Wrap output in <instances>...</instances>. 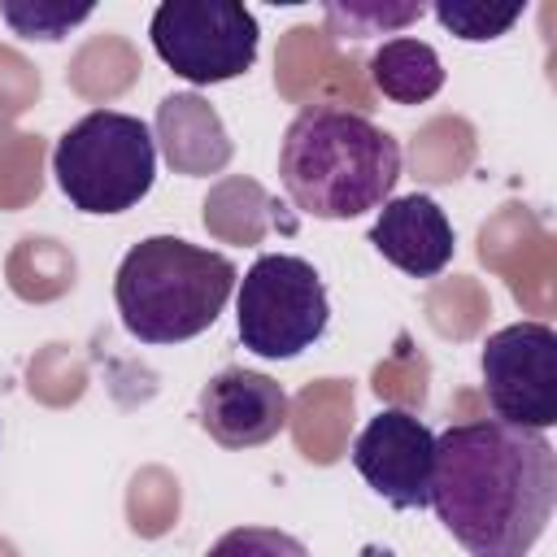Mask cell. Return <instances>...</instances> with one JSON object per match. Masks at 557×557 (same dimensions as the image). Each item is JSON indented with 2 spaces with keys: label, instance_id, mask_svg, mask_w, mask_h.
Returning a JSON list of instances; mask_svg holds the SVG:
<instances>
[{
  "label": "cell",
  "instance_id": "obj_1",
  "mask_svg": "<svg viewBox=\"0 0 557 557\" xmlns=\"http://www.w3.org/2000/svg\"><path fill=\"white\" fill-rule=\"evenodd\" d=\"M431 509L470 557H527L557 509V448L496 418L435 435Z\"/></svg>",
  "mask_w": 557,
  "mask_h": 557
},
{
  "label": "cell",
  "instance_id": "obj_2",
  "mask_svg": "<svg viewBox=\"0 0 557 557\" xmlns=\"http://www.w3.org/2000/svg\"><path fill=\"white\" fill-rule=\"evenodd\" d=\"M400 178V144L366 113L344 104H305L278 144V183L287 200L322 222H348L383 200Z\"/></svg>",
  "mask_w": 557,
  "mask_h": 557
},
{
  "label": "cell",
  "instance_id": "obj_3",
  "mask_svg": "<svg viewBox=\"0 0 557 557\" xmlns=\"http://www.w3.org/2000/svg\"><path fill=\"white\" fill-rule=\"evenodd\" d=\"M239 270L226 252L183 235H148L126 248L113 274V305L131 339L183 344L205 335L226 309Z\"/></svg>",
  "mask_w": 557,
  "mask_h": 557
},
{
  "label": "cell",
  "instance_id": "obj_4",
  "mask_svg": "<svg viewBox=\"0 0 557 557\" xmlns=\"http://www.w3.org/2000/svg\"><path fill=\"white\" fill-rule=\"evenodd\" d=\"M52 174L78 213H126L152 191L157 139L135 113L91 109L57 139Z\"/></svg>",
  "mask_w": 557,
  "mask_h": 557
},
{
  "label": "cell",
  "instance_id": "obj_5",
  "mask_svg": "<svg viewBox=\"0 0 557 557\" xmlns=\"http://www.w3.org/2000/svg\"><path fill=\"white\" fill-rule=\"evenodd\" d=\"M331 326L322 274L292 252H261L235 292L239 344L265 361H292Z\"/></svg>",
  "mask_w": 557,
  "mask_h": 557
},
{
  "label": "cell",
  "instance_id": "obj_6",
  "mask_svg": "<svg viewBox=\"0 0 557 557\" xmlns=\"http://www.w3.org/2000/svg\"><path fill=\"white\" fill-rule=\"evenodd\" d=\"M152 52L187 83L213 87L252 70L261 26L235 0H165L148 22Z\"/></svg>",
  "mask_w": 557,
  "mask_h": 557
},
{
  "label": "cell",
  "instance_id": "obj_7",
  "mask_svg": "<svg viewBox=\"0 0 557 557\" xmlns=\"http://www.w3.org/2000/svg\"><path fill=\"white\" fill-rule=\"evenodd\" d=\"M483 396L496 422L548 431L557 422V331L548 322H509L483 339Z\"/></svg>",
  "mask_w": 557,
  "mask_h": 557
},
{
  "label": "cell",
  "instance_id": "obj_8",
  "mask_svg": "<svg viewBox=\"0 0 557 557\" xmlns=\"http://www.w3.org/2000/svg\"><path fill=\"white\" fill-rule=\"evenodd\" d=\"M352 466L374 496L392 509H426L431 505V470H435V431L400 409L383 405L352 440Z\"/></svg>",
  "mask_w": 557,
  "mask_h": 557
},
{
  "label": "cell",
  "instance_id": "obj_9",
  "mask_svg": "<svg viewBox=\"0 0 557 557\" xmlns=\"http://www.w3.org/2000/svg\"><path fill=\"white\" fill-rule=\"evenodd\" d=\"M287 409H292V400L278 379H270L261 370L226 366L200 387L196 418L213 444L244 453V448L270 444L287 426Z\"/></svg>",
  "mask_w": 557,
  "mask_h": 557
},
{
  "label": "cell",
  "instance_id": "obj_10",
  "mask_svg": "<svg viewBox=\"0 0 557 557\" xmlns=\"http://www.w3.org/2000/svg\"><path fill=\"white\" fill-rule=\"evenodd\" d=\"M370 244L383 261H392L409 278H435L453 261L457 235H453L448 213L426 191H409V196H392L379 205Z\"/></svg>",
  "mask_w": 557,
  "mask_h": 557
},
{
  "label": "cell",
  "instance_id": "obj_11",
  "mask_svg": "<svg viewBox=\"0 0 557 557\" xmlns=\"http://www.w3.org/2000/svg\"><path fill=\"white\" fill-rule=\"evenodd\" d=\"M157 131H161L165 157L178 174H209V170H222L231 157V139H226L218 113L191 91L161 100Z\"/></svg>",
  "mask_w": 557,
  "mask_h": 557
},
{
  "label": "cell",
  "instance_id": "obj_12",
  "mask_svg": "<svg viewBox=\"0 0 557 557\" xmlns=\"http://www.w3.org/2000/svg\"><path fill=\"white\" fill-rule=\"evenodd\" d=\"M370 83L392 104H422L444 87V61L431 44H422L413 35H396V39L374 48Z\"/></svg>",
  "mask_w": 557,
  "mask_h": 557
},
{
  "label": "cell",
  "instance_id": "obj_13",
  "mask_svg": "<svg viewBox=\"0 0 557 557\" xmlns=\"http://www.w3.org/2000/svg\"><path fill=\"white\" fill-rule=\"evenodd\" d=\"M0 17L22 39L57 44V39H65L74 26H83L91 17V4H74L70 9V4H57V0H0Z\"/></svg>",
  "mask_w": 557,
  "mask_h": 557
},
{
  "label": "cell",
  "instance_id": "obj_14",
  "mask_svg": "<svg viewBox=\"0 0 557 557\" xmlns=\"http://www.w3.org/2000/svg\"><path fill=\"white\" fill-rule=\"evenodd\" d=\"M426 13V4H370V0H348V4H326V22L331 30L344 39H370V35H392L409 22H418Z\"/></svg>",
  "mask_w": 557,
  "mask_h": 557
},
{
  "label": "cell",
  "instance_id": "obj_15",
  "mask_svg": "<svg viewBox=\"0 0 557 557\" xmlns=\"http://www.w3.org/2000/svg\"><path fill=\"white\" fill-rule=\"evenodd\" d=\"M440 17L444 30H453L457 39L466 44H487V39H500L518 17H522V4H483V0H440L431 9Z\"/></svg>",
  "mask_w": 557,
  "mask_h": 557
},
{
  "label": "cell",
  "instance_id": "obj_16",
  "mask_svg": "<svg viewBox=\"0 0 557 557\" xmlns=\"http://www.w3.org/2000/svg\"><path fill=\"white\" fill-rule=\"evenodd\" d=\"M205 557H309V548L278 527H231Z\"/></svg>",
  "mask_w": 557,
  "mask_h": 557
}]
</instances>
